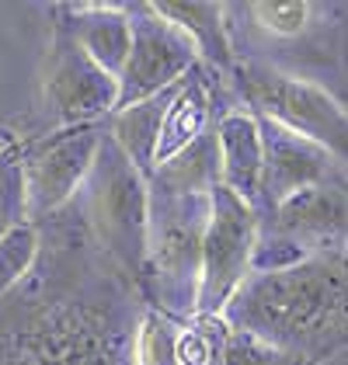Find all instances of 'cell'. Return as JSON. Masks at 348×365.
<instances>
[{
    "mask_svg": "<svg viewBox=\"0 0 348 365\" xmlns=\"http://www.w3.org/2000/svg\"><path fill=\"white\" fill-rule=\"evenodd\" d=\"M213 81H216V73L209 66H203V63H195L181 77V84L174 87V98H171V105H168V112H164L160 133H157L153 168L168 164L174 153H181L185 146H192L216 122V115H213V105H216Z\"/></svg>",
    "mask_w": 348,
    "mask_h": 365,
    "instance_id": "obj_13",
    "label": "cell"
},
{
    "mask_svg": "<svg viewBox=\"0 0 348 365\" xmlns=\"http://www.w3.org/2000/svg\"><path fill=\"white\" fill-rule=\"evenodd\" d=\"M345 188L342 185H314V188H300L282 202H275L265 212L261 230L292 237L296 244L317 254L345 247Z\"/></svg>",
    "mask_w": 348,
    "mask_h": 365,
    "instance_id": "obj_11",
    "label": "cell"
},
{
    "mask_svg": "<svg viewBox=\"0 0 348 365\" xmlns=\"http://www.w3.org/2000/svg\"><path fill=\"white\" fill-rule=\"evenodd\" d=\"M258 216L230 188H209V216L203 230V261H199V292L195 317H220L230 296L251 275V251L258 240Z\"/></svg>",
    "mask_w": 348,
    "mask_h": 365,
    "instance_id": "obj_6",
    "label": "cell"
},
{
    "mask_svg": "<svg viewBox=\"0 0 348 365\" xmlns=\"http://www.w3.org/2000/svg\"><path fill=\"white\" fill-rule=\"evenodd\" d=\"M153 11L192 38L203 66H209L213 73L233 70L237 56H233V38L227 29L223 4H153Z\"/></svg>",
    "mask_w": 348,
    "mask_h": 365,
    "instance_id": "obj_15",
    "label": "cell"
},
{
    "mask_svg": "<svg viewBox=\"0 0 348 365\" xmlns=\"http://www.w3.org/2000/svg\"><path fill=\"white\" fill-rule=\"evenodd\" d=\"M345 247H334L286 272L247 275L220 317L300 362L324 365L345 344Z\"/></svg>",
    "mask_w": 348,
    "mask_h": 365,
    "instance_id": "obj_2",
    "label": "cell"
},
{
    "mask_svg": "<svg viewBox=\"0 0 348 365\" xmlns=\"http://www.w3.org/2000/svg\"><path fill=\"white\" fill-rule=\"evenodd\" d=\"M230 81L237 84L244 112L255 118H268L282 129H290L303 140L324 146L338 160H345L348 146V118L345 108L324 91V87L300 81L292 73H282L275 66H265L255 59H237L230 70Z\"/></svg>",
    "mask_w": 348,
    "mask_h": 365,
    "instance_id": "obj_5",
    "label": "cell"
},
{
    "mask_svg": "<svg viewBox=\"0 0 348 365\" xmlns=\"http://www.w3.org/2000/svg\"><path fill=\"white\" fill-rule=\"evenodd\" d=\"M35 257H39V226L35 223L25 220L0 237V299L29 279Z\"/></svg>",
    "mask_w": 348,
    "mask_h": 365,
    "instance_id": "obj_19",
    "label": "cell"
},
{
    "mask_svg": "<svg viewBox=\"0 0 348 365\" xmlns=\"http://www.w3.org/2000/svg\"><path fill=\"white\" fill-rule=\"evenodd\" d=\"M150 188L171 192V195H209L213 185H220V150H216V129L209 125L192 146L174 153L168 164L153 168Z\"/></svg>",
    "mask_w": 348,
    "mask_h": 365,
    "instance_id": "obj_17",
    "label": "cell"
},
{
    "mask_svg": "<svg viewBox=\"0 0 348 365\" xmlns=\"http://www.w3.org/2000/svg\"><path fill=\"white\" fill-rule=\"evenodd\" d=\"M216 150H220V185L247 202L258 216L261 205V136L258 118L244 108L216 115Z\"/></svg>",
    "mask_w": 348,
    "mask_h": 365,
    "instance_id": "obj_12",
    "label": "cell"
},
{
    "mask_svg": "<svg viewBox=\"0 0 348 365\" xmlns=\"http://www.w3.org/2000/svg\"><path fill=\"white\" fill-rule=\"evenodd\" d=\"M178 84H181V81H178ZM174 87L160 91V94H153V98H146V101H140V105H129V108H122V112L108 115V129H105V136L122 150V157H126L133 168L140 170L143 181H150V174H153L157 133H160L164 112H168V105H171V98H174Z\"/></svg>",
    "mask_w": 348,
    "mask_h": 365,
    "instance_id": "obj_16",
    "label": "cell"
},
{
    "mask_svg": "<svg viewBox=\"0 0 348 365\" xmlns=\"http://www.w3.org/2000/svg\"><path fill=\"white\" fill-rule=\"evenodd\" d=\"M56 14L66 21L70 35L87 56L108 77H118L133 42L126 4H59Z\"/></svg>",
    "mask_w": 348,
    "mask_h": 365,
    "instance_id": "obj_14",
    "label": "cell"
},
{
    "mask_svg": "<svg viewBox=\"0 0 348 365\" xmlns=\"http://www.w3.org/2000/svg\"><path fill=\"white\" fill-rule=\"evenodd\" d=\"M46 223V220H42ZM31 275L0 299V365H136L143 299L108 261L84 216H49Z\"/></svg>",
    "mask_w": 348,
    "mask_h": 365,
    "instance_id": "obj_1",
    "label": "cell"
},
{
    "mask_svg": "<svg viewBox=\"0 0 348 365\" xmlns=\"http://www.w3.org/2000/svg\"><path fill=\"white\" fill-rule=\"evenodd\" d=\"M314 251H307L303 244H296L292 237L272 233V230H258L255 251H251V275H272V272H286L296 268L300 261H307Z\"/></svg>",
    "mask_w": 348,
    "mask_h": 365,
    "instance_id": "obj_21",
    "label": "cell"
},
{
    "mask_svg": "<svg viewBox=\"0 0 348 365\" xmlns=\"http://www.w3.org/2000/svg\"><path fill=\"white\" fill-rule=\"evenodd\" d=\"M209 337V365H307L258 337L233 331L223 317H199Z\"/></svg>",
    "mask_w": 348,
    "mask_h": 365,
    "instance_id": "obj_18",
    "label": "cell"
},
{
    "mask_svg": "<svg viewBox=\"0 0 348 365\" xmlns=\"http://www.w3.org/2000/svg\"><path fill=\"white\" fill-rule=\"evenodd\" d=\"M18 153H0V237L11 226L29 220V212H25V181H21Z\"/></svg>",
    "mask_w": 348,
    "mask_h": 365,
    "instance_id": "obj_22",
    "label": "cell"
},
{
    "mask_svg": "<svg viewBox=\"0 0 348 365\" xmlns=\"http://www.w3.org/2000/svg\"><path fill=\"white\" fill-rule=\"evenodd\" d=\"M258 136H261V205H258V223L265 212L282 202L286 195L300 188H314V185H342L345 160H338L334 153H327L324 146L303 140L290 129L258 118Z\"/></svg>",
    "mask_w": 348,
    "mask_h": 365,
    "instance_id": "obj_10",
    "label": "cell"
},
{
    "mask_svg": "<svg viewBox=\"0 0 348 365\" xmlns=\"http://www.w3.org/2000/svg\"><path fill=\"white\" fill-rule=\"evenodd\" d=\"M129 11V56L116 77V112L140 105L146 98L174 87L195 63L199 53L185 31L153 11V4H126Z\"/></svg>",
    "mask_w": 348,
    "mask_h": 365,
    "instance_id": "obj_8",
    "label": "cell"
},
{
    "mask_svg": "<svg viewBox=\"0 0 348 365\" xmlns=\"http://www.w3.org/2000/svg\"><path fill=\"white\" fill-rule=\"evenodd\" d=\"M178 331H181L178 320L143 307L140 324H136V341H133L136 365H178V355H174Z\"/></svg>",
    "mask_w": 348,
    "mask_h": 365,
    "instance_id": "obj_20",
    "label": "cell"
},
{
    "mask_svg": "<svg viewBox=\"0 0 348 365\" xmlns=\"http://www.w3.org/2000/svg\"><path fill=\"white\" fill-rule=\"evenodd\" d=\"M146 181L108 136H101L94 168L81 188V216L94 244L108 254L126 279L140 282L146 261Z\"/></svg>",
    "mask_w": 348,
    "mask_h": 365,
    "instance_id": "obj_4",
    "label": "cell"
},
{
    "mask_svg": "<svg viewBox=\"0 0 348 365\" xmlns=\"http://www.w3.org/2000/svg\"><path fill=\"white\" fill-rule=\"evenodd\" d=\"M146 195V261L136 282V296L146 309L188 324L195 317L209 195H171L150 185Z\"/></svg>",
    "mask_w": 348,
    "mask_h": 365,
    "instance_id": "obj_3",
    "label": "cell"
},
{
    "mask_svg": "<svg viewBox=\"0 0 348 365\" xmlns=\"http://www.w3.org/2000/svg\"><path fill=\"white\" fill-rule=\"evenodd\" d=\"M105 136V125H70L56 129L53 136L21 146L18 164H21V181H25V212L29 223H42L66 209L81 195L87 174L94 168L98 146Z\"/></svg>",
    "mask_w": 348,
    "mask_h": 365,
    "instance_id": "obj_7",
    "label": "cell"
},
{
    "mask_svg": "<svg viewBox=\"0 0 348 365\" xmlns=\"http://www.w3.org/2000/svg\"><path fill=\"white\" fill-rule=\"evenodd\" d=\"M251 14L268 35H300L307 29L314 7L310 4H251Z\"/></svg>",
    "mask_w": 348,
    "mask_h": 365,
    "instance_id": "obj_23",
    "label": "cell"
},
{
    "mask_svg": "<svg viewBox=\"0 0 348 365\" xmlns=\"http://www.w3.org/2000/svg\"><path fill=\"white\" fill-rule=\"evenodd\" d=\"M42 98H46V112L53 115L59 129L91 125L101 115L116 112V77H108L77 46V38L70 35L66 21L59 14L56 25H53V46H49V63H46Z\"/></svg>",
    "mask_w": 348,
    "mask_h": 365,
    "instance_id": "obj_9",
    "label": "cell"
}]
</instances>
